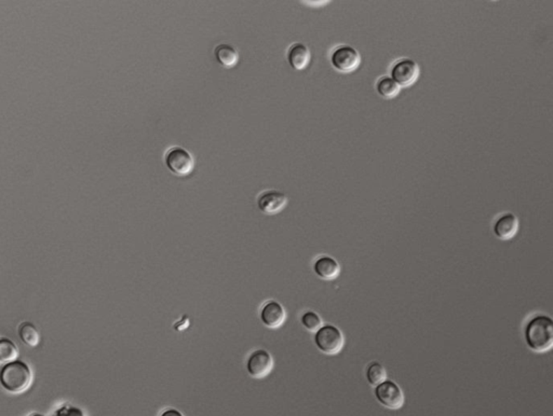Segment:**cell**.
I'll use <instances>...</instances> for the list:
<instances>
[{
    "instance_id": "1",
    "label": "cell",
    "mask_w": 553,
    "mask_h": 416,
    "mask_svg": "<svg viewBox=\"0 0 553 416\" xmlns=\"http://www.w3.org/2000/svg\"><path fill=\"white\" fill-rule=\"evenodd\" d=\"M527 347L535 353H546L553 345L552 318L546 314H535L527 320L523 330Z\"/></svg>"
},
{
    "instance_id": "2",
    "label": "cell",
    "mask_w": 553,
    "mask_h": 416,
    "mask_svg": "<svg viewBox=\"0 0 553 416\" xmlns=\"http://www.w3.org/2000/svg\"><path fill=\"white\" fill-rule=\"evenodd\" d=\"M33 383V372L27 362L13 360L0 369V384L11 394L27 392Z\"/></svg>"
},
{
    "instance_id": "3",
    "label": "cell",
    "mask_w": 553,
    "mask_h": 416,
    "mask_svg": "<svg viewBox=\"0 0 553 416\" xmlns=\"http://www.w3.org/2000/svg\"><path fill=\"white\" fill-rule=\"evenodd\" d=\"M316 347L326 355H336L343 350L345 338L340 328L334 324H324L315 332Z\"/></svg>"
},
{
    "instance_id": "4",
    "label": "cell",
    "mask_w": 553,
    "mask_h": 416,
    "mask_svg": "<svg viewBox=\"0 0 553 416\" xmlns=\"http://www.w3.org/2000/svg\"><path fill=\"white\" fill-rule=\"evenodd\" d=\"M164 163L168 170L176 176H187L195 167V159L192 153L182 147L169 149L164 155Z\"/></svg>"
},
{
    "instance_id": "5",
    "label": "cell",
    "mask_w": 553,
    "mask_h": 416,
    "mask_svg": "<svg viewBox=\"0 0 553 416\" xmlns=\"http://www.w3.org/2000/svg\"><path fill=\"white\" fill-rule=\"evenodd\" d=\"M374 396L383 407L398 410L405 403V394L396 382L386 379L374 386Z\"/></svg>"
},
{
    "instance_id": "6",
    "label": "cell",
    "mask_w": 553,
    "mask_h": 416,
    "mask_svg": "<svg viewBox=\"0 0 553 416\" xmlns=\"http://www.w3.org/2000/svg\"><path fill=\"white\" fill-rule=\"evenodd\" d=\"M246 372L253 379H264L274 368V358L268 350L258 348L246 358Z\"/></svg>"
},
{
    "instance_id": "7",
    "label": "cell",
    "mask_w": 553,
    "mask_h": 416,
    "mask_svg": "<svg viewBox=\"0 0 553 416\" xmlns=\"http://www.w3.org/2000/svg\"><path fill=\"white\" fill-rule=\"evenodd\" d=\"M361 63V57L355 48L350 45H341L336 48L331 55L332 66L343 73L355 71Z\"/></svg>"
},
{
    "instance_id": "8",
    "label": "cell",
    "mask_w": 553,
    "mask_h": 416,
    "mask_svg": "<svg viewBox=\"0 0 553 416\" xmlns=\"http://www.w3.org/2000/svg\"><path fill=\"white\" fill-rule=\"evenodd\" d=\"M391 79L400 87H407L416 83L419 77V66L411 59H401L393 64L391 69Z\"/></svg>"
},
{
    "instance_id": "9",
    "label": "cell",
    "mask_w": 553,
    "mask_h": 416,
    "mask_svg": "<svg viewBox=\"0 0 553 416\" xmlns=\"http://www.w3.org/2000/svg\"><path fill=\"white\" fill-rule=\"evenodd\" d=\"M286 318V313L284 306L276 300H268L260 308V322L270 329L281 327Z\"/></svg>"
},
{
    "instance_id": "10",
    "label": "cell",
    "mask_w": 553,
    "mask_h": 416,
    "mask_svg": "<svg viewBox=\"0 0 553 416\" xmlns=\"http://www.w3.org/2000/svg\"><path fill=\"white\" fill-rule=\"evenodd\" d=\"M288 203V198L281 191L267 190L258 198V210L265 215H276L281 212Z\"/></svg>"
},
{
    "instance_id": "11",
    "label": "cell",
    "mask_w": 553,
    "mask_h": 416,
    "mask_svg": "<svg viewBox=\"0 0 553 416\" xmlns=\"http://www.w3.org/2000/svg\"><path fill=\"white\" fill-rule=\"evenodd\" d=\"M519 231V219L512 213H505L495 220L493 232L501 241L511 240Z\"/></svg>"
},
{
    "instance_id": "12",
    "label": "cell",
    "mask_w": 553,
    "mask_h": 416,
    "mask_svg": "<svg viewBox=\"0 0 553 416\" xmlns=\"http://www.w3.org/2000/svg\"><path fill=\"white\" fill-rule=\"evenodd\" d=\"M312 268L316 275L324 280H335L341 272V266L337 260L328 254L318 257L314 262Z\"/></svg>"
},
{
    "instance_id": "13",
    "label": "cell",
    "mask_w": 553,
    "mask_h": 416,
    "mask_svg": "<svg viewBox=\"0 0 553 416\" xmlns=\"http://www.w3.org/2000/svg\"><path fill=\"white\" fill-rule=\"evenodd\" d=\"M310 51L304 43H294L288 51V61L292 69L295 71H303L308 66L310 62Z\"/></svg>"
},
{
    "instance_id": "14",
    "label": "cell",
    "mask_w": 553,
    "mask_h": 416,
    "mask_svg": "<svg viewBox=\"0 0 553 416\" xmlns=\"http://www.w3.org/2000/svg\"><path fill=\"white\" fill-rule=\"evenodd\" d=\"M216 61L225 69L236 66L239 61L238 51L232 45L227 43L218 45L214 50Z\"/></svg>"
},
{
    "instance_id": "15",
    "label": "cell",
    "mask_w": 553,
    "mask_h": 416,
    "mask_svg": "<svg viewBox=\"0 0 553 416\" xmlns=\"http://www.w3.org/2000/svg\"><path fill=\"white\" fill-rule=\"evenodd\" d=\"M376 91L381 95L382 97L386 99H393L398 96L401 87L388 76L379 78V81L376 83Z\"/></svg>"
},
{
    "instance_id": "16",
    "label": "cell",
    "mask_w": 553,
    "mask_h": 416,
    "mask_svg": "<svg viewBox=\"0 0 553 416\" xmlns=\"http://www.w3.org/2000/svg\"><path fill=\"white\" fill-rule=\"evenodd\" d=\"M365 379L369 382L370 385H379L387 379V372L381 362L372 361L365 369Z\"/></svg>"
},
{
    "instance_id": "17",
    "label": "cell",
    "mask_w": 553,
    "mask_h": 416,
    "mask_svg": "<svg viewBox=\"0 0 553 416\" xmlns=\"http://www.w3.org/2000/svg\"><path fill=\"white\" fill-rule=\"evenodd\" d=\"M19 336L24 343L29 346H37L39 343L38 330L31 322H22L19 327Z\"/></svg>"
},
{
    "instance_id": "18",
    "label": "cell",
    "mask_w": 553,
    "mask_h": 416,
    "mask_svg": "<svg viewBox=\"0 0 553 416\" xmlns=\"http://www.w3.org/2000/svg\"><path fill=\"white\" fill-rule=\"evenodd\" d=\"M19 348L11 340L0 338V362H11L17 360Z\"/></svg>"
},
{
    "instance_id": "19",
    "label": "cell",
    "mask_w": 553,
    "mask_h": 416,
    "mask_svg": "<svg viewBox=\"0 0 553 416\" xmlns=\"http://www.w3.org/2000/svg\"><path fill=\"white\" fill-rule=\"evenodd\" d=\"M300 324H303V327L308 331L316 332L323 324V322L319 314L314 310H306L305 313L300 316Z\"/></svg>"
},
{
    "instance_id": "20",
    "label": "cell",
    "mask_w": 553,
    "mask_h": 416,
    "mask_svg": "<svg viewBox=\"0 0 553 416\" xmlns=\"http://www.w3.org/2000/svg\"><path fill=\"white\" fill-rule=\"evenodd\" d=\"M55 416H85L83 410L73 406H64L55 412Z\"/></svg>"
},
{
    "instance_id": "21",
    "label": "cell",
    "mask_w": 553,
    "mask_h": 416,
    "mask_svg": "<svg viewBox=\"0 0 553 416\" xmlns=\"http://www.w3.org/2000/svg\"><path fill=\"white\" fill-rule=\"evenodd\" d=\"M159 416H184V414L178 411V409H174V408H168V409L161 412Z\"/></svg>"
},
{
    "instance_id": "22",
    "label": "cell",
    "mask_w": 553,
    "mask_h": 416,
    "mask_svg": "<svg viewBox=\"0 0 553 416\" xmlns=\"http://www.w3.org/2000/svg\"><path fill=\"white\" fill-rule=\"evenodd\" d=\"M31 416H43V415H41V414H33V415Z\"/></svg>"
}]
</instances>
